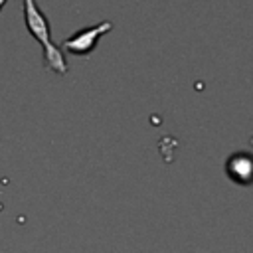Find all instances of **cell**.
Here are the masks:
<instances>
[{"label": "cell", "instance_id": "1", "mask_svg": "<svg viewBox=\"0 0 253 253\" xmlns=\"http://www.w3.org/2000/svg\"><path fill=\"white\" fill-rule=\"evenodd\" d=\"M24 22L28 32L40 42V45L43 47V63L47 69L65 75L67 73V61L61 53V49L51 42V30H49V22L45 18V14L40 10V6L36 4V0H24Z\"/></svg>", "mask_w": 253, "mask_h": 253}, {"label": "cell", "instance_id": "2", "mask_svg": "<svg viewBox=\"0 0 253 253\" xmlns=\"http://www.w3.org/2000/svg\"><path fill=\"white\" fill-rule=\"evenodd\" d=\"M111 28H113V22L103 20V22H99V24H95V26L77 30L73 36H69V38H65V40L61 42V47H63L65 51L73 53V55H89V53L95 49L99 38L105 36L107 32H111Z\"/></svg>", "mask_w": 253, "mask_h": 253}, {"label": "cell", "instance_id": "3", "mask_svg": "<svg viewBox=\"0 0 253 253\" xmlns=\"http://www.w3.org/2000/svg\"><path fill=\"white\" fill-rule=\"evenodd\" d=\"M227 176L237 184H251L253 182V154L249 152H235L225 162Z\"/></svg>", "mask_w": 253, "mask_h": 253}, {"label": "cell", "instance_id": "4", "mask_svg": "<svg viewBox=\"0 0 253 253\" xmlns=\"http://www.w3.org/2000/svg\"><path fill=\"white\" fill-rule=\"evenodd\" d=\"M4 2H6V0H0V10H2V6H4Z\"/></svg>", "mask_w": 253, "mask_h": 253}]
</instances>
